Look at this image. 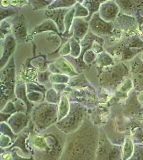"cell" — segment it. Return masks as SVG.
Instances as JSON below:
<instances>
[{"label": "cell", "mask_w": 143, "mask_h": 160, "mask_svg": "<svg viewBox=\"0 0 143 160\" xmlns=\"http://www.w3.org/2000/svg\"><path fill=\"white\" fill-rule=\"evenodd\" d=\"M68 135L60 160H91L94 158L99 135L92 123L83 122L77 131Z\"/></svg>", "instance_id": "cell-1"}, {"label": "cell", "mask_w": 143, "mask_h": 160, "mask_svg": "<svg viewBox=\"0 0 143 160\" xmlns=\"http://www.w3.org/2000/svg\"><path fill=\"white\" fill-rule=\"evenodd\" d=\"M60 130L44 135H37L33 138L36 160H60L66 140L60 135Z\"/></svg>", "instance_id": "cell-2"}, {"label": "cell", "mask_w": 143, "mask_h": 160, "mask_svg": "<svg viewBox=\"0 0 143 160\" xmlns=\"http://www.w3.org/2000/svg\"><path fill=\"white\" fill-rule=\"evenodd\" d=\"M84 112L82 109L72 111L68 117L56 123V127L61 132L66 135L74 132L83 123Z\"/></svg>", "instance_id": "cell-3"}, {"label": "cell", "mask_w": 143, "mask_h": 160, "mask_svg": "<svg viewBox=\"0 0 143 160\" xmlns=\"http://www.w3.org/2000/svg\"><path fill=\"white\" fill-rule=\"evenodd\" d=\"M56 113L50 106L39 108L33 114V121L41 131L45 130L56 121Z\"/></svg>", "instance_id": "cell-4"}, {"label": "cell", "mask_w": 143, "mask_h": 160, "mask_svg": "<svg viewBox=\"0 0 143 160\" xmlns=\"http://www.w3.org/2000/svg\"><path fill=\"white\" fill-rule=\"evenodd\" d=\"M121 148L112 145L105 137L99 138L96 156L97 160H122Z\"/></svg>", "instance_id": "cell-5"}]
</instances>
